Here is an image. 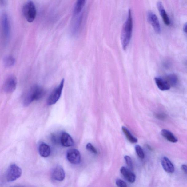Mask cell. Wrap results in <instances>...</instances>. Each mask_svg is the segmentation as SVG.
I'll use <instances>...</instances> for the list:
<instances>
[{
  "label": "cell",
  "instance_id": "1",
  "mask_svg": "<svg viewBox=\"0 0 187 187\" xmlns=\"http://www.w3.org/2000/svg\"><path fill=\"white\" fill-rule=\"evenodd\" d=\"M133 22L131 11L130 9L128 11L127 19L123 26L121 40L122 48L126 50L129 44L132 36L133 30Z\"/></svg>",
  "mask_w": 187,
  "mask_h": 187
},
{
  "label": "cell",
  "instance_id": "2",
  "mask_svg": "<svg viewBox=\"0 0 187 187\" xmlns=\"http://www.w3.org/2000/svg\"><path fill=\"white\" fill-rule=\"evenodd\" d=\"M46 93L45 89L39 85H33L25 95L23 101V105L28 106L34 101L40 100L44 97Z\"/></svg>",
  "mask_w": 187,
  "mask_h": 187
},
{
  "label": "cell",
  "instance_id": "3",
  "mask_svg": "<svg viewBox=\"0 0 187 187\" xmlns=\"http://www.w3.org/2000/svg\"><path fill=\"white\" fill-rule=\"evenodd\" d=\"M23 13L28 22H32L34 21L36 16V9L33 1L29 0L24 6Z\"/></svg>",
  "mask_w": 187,
  "mask_h": 187
},
{
  "label": "cell",
  "instance_id": "4",
  "mask_svg": "<svg viewBox=\"0 0 187 187\" xmlns=\"http://www.w3.org/2000/svg\"><path fill=\"white\" fill-rule=\"evenodd\" d=\"M64 79L62 80L59 85L54 89L47 100L46 103L48 106L55 104L61 96L64 87Z\"/></svg>",
  "mask_w": 187,
  "mask_h": 187
},
{
  "label": "cell",
  "instance_id": "5",
  "mask_svg": "<svg viewBox=\"0 0 187 187\" xmlns=\"http://www.w3.org/2000/svg\"><path fill=\"white\" fill-rule=\"evenodd\" d=\"M22 169L15 164L11 165L7 171L6 179L8 182H12L17 180L22 175Z\"/></svg>",
  "mask_w": 187,
  "mask_h": 187
},
{
  "label": "cell",
  "instance_id": "6",
  "mask_svg": "<svg viewBox=\"0 0 187 187\" xmlns=\"http://www.w3.org/2000/svg\"><path fill=\"white\" fill-rule=\"evenodd\" d=\"M17 83V79L15 76H9L4 84L3 86L4 91L7 93L14 92L16 88Z\"/></svg>",
  "mask_w": 187,
  "mask_h": 187
},
{
  "label": "cell",
  "instance_id": "7",
  "mask_svg": "<svg viewBox=\"0 0 187 187\" xmlns=\"http://www.w3.org/2000/svg\"><path fill=\"white\" fill-rule=\"evenodd\" d=\"M147 17L148 22L153 26L155 32L157 34L160 33L161 30L160 24L157 15L153 12L149 11L147 12Z\"/></svg>",
  "mask_w": 187,
  "mask_h": 187
},
{
  "label": "cell",
  "instance_id": "8",
  "mask_svg": "<svg viewBox=\"0 0 187 187\" xmlns=\"http://www.w3.org/2000/svg\"><path fill=\"white\" fill-rule=\"evenodd\" d=\"M67 158L69 162L73 164H78L81 162V154L77 149H72L68 151L67 153Z\"/></svg>",
  "mask_w": 187,
  "mask_h": 187
},
{
  "label": "cell",
  "instance_id": "9",
  "mask_svg": "<svg viewBox=\"0 0 187 187\" xmlns=\"http://www.w3.org/2000/svg\"><path fill=\"white\" fill-rule=\"evenodd\" d=\"M52 178L54 180L61 181L65 178V174L63 167L57 165L53 169L51 173Z\"/></svg>",
  "mask_w": 187,
  "mask_h": 187
},
{
  "label": "cell",
  "instance_id": "10",
  "mask_svg": "<svg viewBox=\"0 0 187 187\" xmlns=\"http://www.w3.org/2000/svg\"><path fill=\"white\" fill-rule=\"evenodd\" d=\"M1 27L3 36L6 39L9 36L10 26L8 18L6 14H3L2 16Z\"/></svg>",
  "mask_w": 187,
  "mask_h": 187
},
{
  "label": "cell",
  "instance_id": "11",
  "mask_svg": "<svg viewBox=\"0 0 187 187\" xmlns=\"http://www.w3.org/2000/svg\"><path fill=\"white\" fill-rule=\"evenodd\" d=\"M120 172L125 178L129 182L133 183L135 182L136 180V176L134 173L126 168V167H122L120 169Z\"/></svg>",
  "mask_w": 187,
  "mask_h": 187
},
{
  "label": "cell",
  "instance_id": "12",
  "mask_svg": "<svg viewBox=\"0 0 187 187\" xmlns=\"http://www.w3.org/2000/svg\"><path fill=\"white\" fill-rule=\"evenodd\" d=\"M155 81L156 84L160 90L165 91L170 89V86L165 78L161 77H155Z\"/></svg>",
  "mask_w": 187,
  "mask_h": 187
},
{
  "label": "cell",
  "instance_id": "13",
  "mask_svg": "<svg viewBox=\"0 0 187 187\" xmlns=\"http://www.w3.org/2000/svg\"><path fill=\"white\" fill-rule=\"evenodd\" d=\"M161 164L164 169L167 173H173L174 172V165L168 157H163L161 159Z\"/></svg>",
  "mask_w": 187,
  "mask_h": 187
},
{
  "label": "cell",
  "instance_id": "14",
  "mask_svg": "<svg viewBox=\"0 0 187 187\" xmlns=\"http://www.w3.org/2000/svg\"><path fill=\"white\" fill-rule=\"evenodd\" d=\"M60 143L62 145L66 147H71L74 144V140L71 136L66 132H63L61 134Z\"/></svg>",
  "mask_w": 187,
  "mask_h": 187
},
{
  "label": "cell",
  "instance_id": "15",
  "mask_svg": "<svg viewBox=\"0 0 187 187\" xmlns=\"http://www.w3.org/2000/svg\"><path fill=\"white\" fill-rule=\"evenodd\" d=\"M157 7L161 17L163 19V22L167 25L170 24V22L169 17L165 11L162 4L161 2H158L157 3Z\"/></svg>",
  "mask_w": 187,
  "mask_h": 187
},
{
  "label": "cell",
  "instance_id": "16",
  "mask_svg": "<svg viewBox=\"0 0 187 187\" xmlns=\"http://www.w3.org/2000/svg\"><path fill=\"white\" fill-rule=\"evenodd\" d=\"M38 151L41 156L44 157H47L50 154V148L47 144L42 143L39 146Z\"/></svg>",
  "mask_w": 187,
  "mask_h": 187
},
{
  "label": "cell",
  "instance_id": "17",
  "mask_svg": "<svg viewBox=\"0 0 187 187\" xmlns=\"http://www.w3.org/2000/svg\"><path fill=\"white\" fill-rule=\"evenodd\" d=\"M161 135L168 141L173 143H176L178 140L173 134L169 130L163 129L161 130Z\"/></svg>",
  "mask_w": 187,
  "mask_h": 187
},
{
  "label": "cell",
  "instance_id": "18",
  "mask_svg": "<svg viewBox=\"0 0 187 187\" xmlns=\"http://www.w3.org/2000/svg\"><path fill=\"white\" fill-rule=\"evenodd\" d=\"M122 129L129 141L133 144L137 143L138 140L137 138L132 135L127 128L125 126H122Z\"/></svg>",
  "mask_w": 187,
  "mask_h": 187
},
{
  "label": "cell",
  "instance_id": "19",
  "mask_svg": "<svg viewBox=\"0 0 187 187\" xmlns=\"http://www.w3.org/2000/svg\"><path fill=\"white\" fill-rule=\"evenodd\" d=\"M165 79L168 82L171 87L176 86L178 84V77L174 74H171L167 75Z\"/></svg>",
  "mask_w": 187,
  "mask_h": 187
},
{
  "label": "cell",
  "instance_id": "20",
  "mask_svg": "<svg viewBox=\"0 0 187 187\" xmlns=\"http://www.w3.org/2000/svg\"><path fill=\"white\" fill-rule=\"evenodd\" d=\"M86 2V0H77L74 9V13L75 14H78L81 12Z\"/></svg>",
  "mask_w": 187,
  "mask_h": 187
},
{
  "label": "cell",
  "instance_id": "21",
  "mask_svg": "<svg viewBox=\"0 0 187 187\" xmlns=\"http://www.w3.org/2000/svg\"><path fill=\"white\" fill-rule=\"evenodd\" d=\"M15 62V58L12 56H6L3 60L4 64L6 67L10 68L14 65Z\"/></svg>",
  "mask_w": 187,
  "mask_h": 187
},
{
  "label": "cell",
  "instance_id": "22",
  "mask_svg": "<svg viewBox=\"0 0 187 187\" xmlns=\"http://www.w3.org/2000/svg\"><path fill=\"white\" fill-rule=\"evenodd\" d=\"M135 149L138 157L140 158L143 159L145 157V154L142 148L139 145H137L135 146Z\"/></svg>",
  "mask_w": 187,
  "mask_h": 187
},
{
  "label": "cell",
  "instance_id": "23",
  "mask_svg": "<svg viewBox=\"0 0 187 187\" xmlns=\"http://www.w3.org/2000/svg\"><path fill=\"white\" fill-rule=\"evenodd\" d=\"M124 159L128 166L130 169H133V163L131 157L128 156L126 155L125 156Z\"/></svg>",
  "mask_w": 187,
  "mask_h": 187
},
{
  "label": "cell",
  "instance_id": "24",
  "mask_svg": "<svg viewBox=\"0 0 187 187\" xmlns=\"http://www.w3.org/2000/svg\"><path fill=\"white\" fill-rule=\"evenodd\" d=\"M86 148L87 150L91 152V153H94L95 154H97L98 153L96 149L91 143L87 144Z\"/></svg>",
  "mask_w": 187,
  "mask_h": 187
},
{
  "label": "cell",
  "instance_id": "25",
  "mask_svg": "<svg viewBox=\"0 0 187 187\" xmlns=\"http://www.w3.org/2000/svg\"><path fill=\"white\" fill-rule=\"evenodd\" d=\"M116 184L117 186L120 187H126L127 185L121 179H117L116 181Z\"/></svg>",
  "mask_w": 187,
  "mask_h": 187
},
{
  "label": "cell",
  "instance_id": "26",
  "mask_svg": "<svg viewBox=\"0 0 187 187\" xmlns=\"http://www.w3.org/2000/svg\"><path fill=\"white\" fill-rule=\"evenodd\" d=\"M157 117L160 119H163L165 117V115L163 114H157L156 116Z\"/></svg>",
  "mask_w": 187,
  "mask_h": 187
},
{
  "label": "cell",
  "instance_id": "27",
  "mask_svg": "<svg viewBox=\"0 0 187 187\" xmlns=\"http://www.w3.org/2000/svg\"><path fill=\"white\" fill-rule=\"evenodd\" d=\"M181 168H182V170L184 171V172L186 174H187V165H182V167H181Z\"/></svg>",
  "mask_w": 187,
  "mask_h": 187
},
{
  "label": "cell",
  "instance_id": "28",
  "mask_svg": "<svg viewBox=\"0 0 187 187\" xmlns=\"http://www.w3.org/2000/svg\"><path fill=\"white\" fill-rule=\"evenodd\" d=\"M184 31L186 33L187 32V24L185 23L184 26Z\"/></svg>",
  "mask_w": 187,
  "mask_h": 187
},
{
  "label": "cell",
  "instance_id": "29",
  "mask_svg": "<svg viewBox=\"0 0 187 187\" xmlns=\"http://www.w3.org/2000/svg\"><path fill=\"white\" fill-rule=\"evenodd\" d=\"M0 1H1V2H2L3 1V0H0Z\"/></svg>",
  "mask_w": 187,
  "mask_h": 187
}]
</instances>
